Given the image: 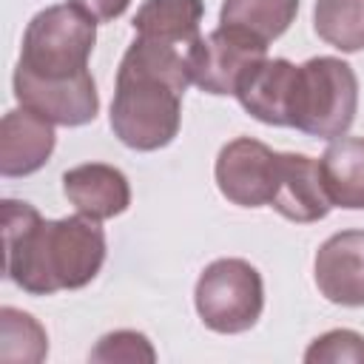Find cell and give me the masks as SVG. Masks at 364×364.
Instances as JSON below:
<instances>
[{"instance_id":"obj_2","label":"cell","mask_w":364,"mask_h":364,"mask_svg":"<svg viewBox=\"0 0 364 364\" xmlns=\"http://www.w3.org/2000/svg\"><path fill=\"white\" fill-rule=\"evenodd\" d=\"M191 51L136 37L119 60L111 100V131L134 151H159L182 122V94L191 85Z\"/></svg>"},{"instance_id":"obj_7","label":"cell","mask_w":364,"mask_h":364,"mask_svg":"<svg viewBox=\"0 0 364 364\" xmlns=\"http://www.w3.org/2000/svg\"><path fill=\"white\" fill-rule=\"evenodd\" d=\"M276 156H279V151L267 148L259 139H250V136L230 139L228 145H222L216 165H213L219 193L239 208L270 205Z\"/></svg>"},{"instance_id":"obj_6","label":"cell","mask_w":364,"mask_h":364,"mask_svg":"<svg viewBox=\"0 0 364 364\" xmlns=\"http://www.w3.org/2000/svg\"><path fill=\"white\" fill-rule=\"evenodd\" d=\"M267 60V46L239 28L219 26L191 51V80L213 97H236L239 82Z\"/></svg>"},{"instance_id":"obj_17","label":"cell","mask_w":364,"mask_h":364,"mask_svg":"<svg viewBox=\"0 0 364 364\" xmlns=\"http://www.w3.org/2000/svg\"><path fill=\"white\" fill-rule=\"evenodd\" d=\"M313 28L338 51H364V0H316Z\"/></svg>"},{"instance_id":"obj_5","label":"cell","mask_w":364,"mask_h":364,"mask_svg":"<svg viewBox=\"0 0 364 364\" xmlns=\"http://www.w3.org/2000/svg\"><path fill=\"white\" fill-rule=\"evenodd\" d=\"M193 304L208 330L225 336L245 333L264 307L262 273L245 259H216L199 273Z\"/></svg>"},{"instance_id":"obj_13","label":"cell","mask_w":364,"mask_h":364,"mask_svg":"<svg viewBox=\"0 0 364 364\" xmlns=\"http://www.w3.org/2000/svg\"><path fill=\"white\" fill-rule=\"evenodd\" d=\"M296 80V65L284 57L262 60L236 88L239 105L264 125L290 128V91Z\"/></svg>"},{"instance_id":"obj_8","label":"cell","mask_w":364,"mask_h":364,"mask_svg":"<svg viewBox=\"0 0 364 364\" xmlns=\"http://www.w3.org/2000/svg\"><path fill=\"white\" fill-rule=\"evenodd\" d=\"M11 85H14V100L23 108L46 117L54 125L77 128V125L94 122L100 111V94L91 71L74 80H60V82L34 80L23 71H14Z\"/></svg>"},{"instance_id":"obj_18","label":"cell","mask_w":364,"mask_h":364,"mask_svg":"<svg viewBox=\"0 0 364 364\" xmlns=\"http://www.w3.org/2000/svg\"><path fill=\"white\" fill-rule=\"evenodd\" d=\"M48 353V338L43 324L17 307H3L0 310V358L14 364V361H28L37 364Z\"/></svg>"},{"instance_id":"obj_1","label":"cell","mask_w":364,"mask_h":364,"mask_svg":"<svg viewBox=\"0 0 364 364\" xmlns=\"http://www.w3.org/2000/svg\"><path fill=\"white\" fill-rule=\"evenodd\" d=\"M6 279L31 296L80 290L105 262V230L85 213L43 219L20 199H3Z\"/></svg>"},{"instance_id":"obj_19","label":"cell","mask_w":364,"mask_h":364,"mask_svg":"<svg viewBox=\"0 0 364 364\" xmlns=\"http://www.w3.org/2000/svg\"><path fill=\"white\" fill-rule=\"evenodd\" d=\"M91 361H100V364H154L156 361V353L148 341L145 333H136V330H114V333H105L97 347L91 350L88 355Z\"/></svg>"},{"instance_id":"obj_9","label":"cell","mask_w":364,"mask_h":364,"mask_svg":"<svg viewBox=\"0 0 364 364\" xmlns=\"http://www.w3.org/2000/svg\"><path fill=\"white\" fill-rule=\"evenodd\" d=\"M270 208L290 222H318L330 213L333 202L324 191L318 159L284 151L276 156V176Z\"/></svg>"},{"instance_id":"obj_14","label":"cell","mask_w":364,"mask_h":364,"mask_svg":"<svg viewBox=\"0 0 364 364\" xmlns=\"http://www.w3.org/2000/svg\"><path fill=\"white\" fill-rule=\"evenodd\" d=\"M202 0H145L134 14V31L142 40L193 51L202 40Z\"/></svg>"},{"instance_id":"obj_20","label":"cell","mask_w":364,"mask_h":364,"mask_svg":"<svg viewBox=\"0 0 364 364\" xmlns=\"http://www.w3.org/2000/svg\"><path fill=\"white\" fill-rule=\"evenodd\" d=\"M307 364H338V361H364V336L347 327L327 330L310 341L304 350Z\"/></svg>"},{"instance_id":"obj_21","label":"cell","mask_w":364,"mask_h":364,"mask_svg":"<svg viewBox=\"0 0 364 364\" xmlns=\"http://www.w3.org/2000/svg\"><path fill=\"white\" fill-rule=\"evenodd\" d=\"M68 3L80 9L85 17H91L94 23H111L131 6V0H68Z\"/></svg>"},{"instance_id":"obj_12","label":"cell","mask_w":364,"mask_h":364,"mask_svg":"<svg viewBox=\"0 0 364 364\" xmlns=\"http://www.w3.org/2000/svg\"><path fill=\"white\" fill-rule=\"evenodd\" d=\"M63 193L77 208V213H85L100 222L125 213L131 205L128 176L105 162H85L68 168L63 173Z\"/></svg>"},{"instance_id":"obj_11","label":"cell","mask_w":364,"mask_h":364,"mask_svg":"<svg viewBox=\"0 0 364 364\" xmlns=\"http://www.w3.org/2000/svg\"><path fill=\"white\" fill-rule=\"evenodd\" d=\"M54 142V122L46 117L23 105L6 111L0 122V173L14 179L40 171L48 162Z\"/></svg>"},{"instance_id":"obj_4","label":"cell","mask_w":364,"mask_h":364,"mask_svg":"<svg viewBox=\"0 0 364 364\" xmlns=\"http://www.w3.org/2000/svg\"><path fill=\"white\" fill-rule=\"evenodd\" d=\"M94 43L97 23L91 17H85L71 3L48 6L28 20L14 71L48 82L74 80L88 71Z\"/></svg>"},{"instance_id":"obj_16","label":"cell","mask_w":364,"mask_h":364,"mask_svg":"<svg viewBox=\"0 0 364 364\" xmlns=\"http://www.w3.org/2000/svg\"><path fill=\"white\" fill-rule=\"evenodd\" d=\"M299 14V0H222L219 26L239 28L259 43L279 40Z\"/></svg>"},{"instance_id":"obj_3","label":"cell","mask_w":364,"mask_h":364,"mask_svg":"<svg viewBox=\"0 0 364 364\" xmlns=\"http://www.w3.org/2000/svg\"><path fill=\"white\" fill-rule=\"evenodd\" d=\"M358 111V77L350 63L338 57H310L296 65L290 91V128L318 136L338 139L350 131Z\"/></svg>"},{"instance_id":"obj_15","label":"cell","mask_w":364,"mask_h":364,"mask_svg":"<svg viewBox=\"0 0 364 364\" xmlns=\"http://www.w3.org/2000/svg\"><path fill=\"white\" fill-rule=\"evenodd\" d=\"M333 208L364 210V136H338L318 159Z\"/></svg>"},{"instance_id":"obj_10","label":"cell","mask_w":364,"mask_h":364,"mask_svg":"<svg viewBox=\"0 0 364 364\" xmlns=\"http://www.w3.org/2000/svg\"><path fill=\"white\" fill-rule=\"evenodd\" d=\"M316 287L341 307H364V230H341L316 250Z\"/></svg>"}]
</instances>
